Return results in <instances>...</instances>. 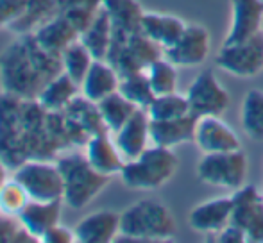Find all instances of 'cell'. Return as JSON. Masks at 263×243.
Masks as SVG:
<instances>
[{
    "mask_svg": "<svg viewBox=\"0 0 263 243\" xmlns=\"http://www.w3.org/2000/svg\"><path fill=\"white\" fill-rule=\"evenodd\" d=\"M61 72V56L43 49L32 32L22 34L0 56L2 91L18 98H38L45 84Z\"/></svg>",
    "mask_w": 263,
    "mask_h": 243,
    "instance_id": "cell-1",
    "label": "cell"
},
{
    "mask_svg": "<svg viewBox=\"0 0 263 243\" xmlns=\"http://www.w3.org/2000/svg\"><path fill=\"white\" fill-rule=\"evenodd\" d=\"M177 233L176 218L165 204L153 198L138 200L120 213V234L115 241H158Z\"/></svg>",
    "mask_w": 263,
    "mask_h": 243,
    "instance_id": "cell-2",
    "label": "cell"
},
{
    "mask_svg": "<svg viewBox=\"0 0 263 243\" xmlns=\"http://www.w3.org/2000/svg\"><path fill=\"white\" fill-rule=\"evenodd\" d=\"M179 167L174 149L151 145L131 161H125L120 179L129 190L154 191L165 186Z\"/></svg>",
    "mask_w": 263,
    "mask_h": 243,
    "instance_id": "cell-3",
    "label": "cell"
},
{
    "mask_svg": "<svg viewBox=\"0 0 263 243\" xmlns=\"http://www.w3.org/2000/svg\"><path fill=\"white\" fill-rule=\"evenodd\" d=\"M58 165L65 181L63 202L72 209H83L101 195L109 184L107 175L97 172L86 159L84 152H68L59 156Z\"/></svg>",
    "mask_w": 263,
    "mask_h": 243,
    "instance_id": "cell-4",
    "label": "cell"
},
{
    "mask_svg": "<svg viewBox=\"0 0 263 243\" xmlns=\"http://www.w3.org/2000/svg\"><path fill=\"white\" fill-rule=\"evenodd\" d=\"M249 161L240 150L202 154L197 163V177L201 183L224 190H238L246 184Z\"/></svg>",
    "mask_w": 263,
    "mask_h": 243,
    "instance_id": "cell-5",
    "label": "cell"
},
{
    "mask_svg": "<svg viewBox=\"0 0 263 243\" xmlns=\"http://www.w3.org/2000/svg\"><path fill=\"white\" fill-rule=\"evenodd\" d=\"M31 200H63L65 181L58 161L50 159H27L18 165L13 172Z\"/></svg>",
    "mask_w": 263,
    "mask_h": 243,
    "instance_id": "cell-6",
    "label": "cell"
},
{
    "mask_svg": "<svg viewBox=\"0 0 263 243\" xmlns=\"http://www.w3.org/2000/svg\"><path fill=\"white\" fill-rule=\"evenodd\" d=\"M188 104H190V113L197 118L202 116H222L229 108L228 90L224 84L217 79L213 70L206 68L197 73L186 91Z\"/></svg>",
    "mask_w": 263,
    "mask_h": 243,
    "instance_id": "cell-7",
    "label": "cell"
},
{
    "mask_svg": "<svg viewBox=\"0 0 263 243\" xmlns=\"http://www.w3.org/2000/svg\"><path fill=\"white\" fill-rule=\"evenodd\" d=\"M215 63L236 77H254L263 70V31L243 42L222 45Z\"/></svg>",
    "mask_w": 263,
    "mask_h": 243,
    "instance_id": "cell-8",
    "label": "cell"
},
{
    "mask_svg": "<svg viewBox=\"0 0 263 243\" xmlns=\"http://www.w3.org/2000/svg\"><path fill=\"white\" fill-rule=\"evenodd\" d=\"M231 222L246 231L247 241H263V193L253 184L235 190Z\"/></svg>",
    "mask_w": 263,
    "mask_h": 243,
    "instance_id": "cell-9",
    "label": "cell"
},
{
    "mask_svg": "<svg viewBox=\"0 0 263 243\" xmlns=\"http://www.w3.org/2000/svg\"><path fill=\"white\" fill-rule=\"evenodd\" d=\"M211 36L201 24H188L176 45L163 50V56L176 66H199L210 56Z\"/></svg>",
    "mask_w": 263,
    "mask_h": 243,
    "instance_id": "cell-10",
    "label": "cell"
},
{
    "mask_svg": "<svg viewBox=\"0 0 263 243\" xmlns=\"http://www.w3.org/2000/svg\"><path fill=\"white\" fill-rule=\"evenodd\" d=\"M194 141L202 154L231 152V150L242 149V141H240L238 134L220 116L199 118Z\"/></svg>",
    "mask_w": 263,
    "mask_h": 243,
    "instance_id": "cell-11",
    "label": "cell"
},
{
    "mask_svg": "<svg viewBox=\"0 0 263 243\" xmlns=\"http://www.w3.org/2000/svg\"><path fill=\"white\" fill-rule=\"evenodd\" d=\"M263 31V0H231V24L222 45L243 42Z\"/></svg>",
    "mask_w": 263,
    "mask_h": 243,
    "instance_id": "cell-12",
    "label": "cell"
},
{
    "mask_svg": "<svg viewBox=\"0 0 263 243\" xmlns=\"http://www.w3.org/2000/svg\"><path fill=\"white\" fill-rule=\"evenodd\" d=\"M118 150L125 161L138 157L147 147H151V116L147 109H138L117 132L113 134Z\"/></svg>",
    "mask_w": 263,
    "mask_h": 243,
    "instance_id": "cell-13",
    "label": "cell"
},
{
    "mask_svg": "<svg viewBox=\"0 0 263 243\" xmlns=\"http://www.w3.org/2000/svg\"><path fill=\"white\" fill-rule=\"evenodd\" d=\"M79 243H111L120 234V213L99 209L83 216L73 227Z\"/></svg>",
    "mask_w": 263,
    "mask_h": 243,
    "instance_id": "cell-14",
    "label": "cell"
},
{
    "mask_svg": "<svg viewBox=\"0 0 263 243\" xmlns=\"http://www.w3.org/2000/svg\"><path fill=\"white\" fill-rule=\"evenodd\" d=\"M233 218V197H217L197 204L188 215V224L202 234H217Z\"/></svg>",
    "mask_w": 263,
    "mask_h": 243,
    "instance_id": "cell-15",
    "label": "cell"
},
{
    "mask_svg": "<svg viewBox=\"0 0 263 243\" xmlns=\"http://www.w3.org/2000/svg\"><path fill=\"white\" fill-rule=\"evenodd\" d=\"M84 154H86V159L90 161L91 167L101 174L107 175V177L120 175L122 168L125 165L124 156L118 150L111 132L91 136L84 145Z\"/></svg>",
    "mask_w": 263,
    "mask_h": 243,
    "instance_id": "cell-16",
    "label": "cell"
},
{
    "mask_svg": "<svg viewBox=\"0 0 263 243\" xmlns=\"http://www.w3.org/2000/svg\"><path fill=\"white\" fill-rule=\"evenodd\" d=\"M197 120L194 115L174 120H151V143L165 149H176L183 143L194 141Z\"/></svg>",
    "mask_w": 263,
    "mask_h": 243,
    "instance_id": "cell-17",
    "label": "cell"
},
{
    "mask_svg": "<svg viewBox=\"0 0 263 243\" xmlns=\"http://www.w3.org/2000/svg\"><path fill=\"white\" fill-rule=\"evenodd\" d=\"M63 204V200H29L24 211L18 215V220L32 236L42 240L50 227L61 222Z\"/></svg>",
    "mask_w": 263,
    "mask_h": 243,
    "instance_id": "cell-18",
    "label": "cell"
},
{
    "mask_svg": "<svg viewBox=\"0 0 263 243\" xmlns=\"http://www.w3.org/2000/svg\"><path fill=\"white\" fill-rule=\"evenodd\" d=\"M118 86L120 73L117 72V68L106 59H95L81 84V95L91 102H101L107 95L118 91Z\"/></svg>",
    "mask_w": 263,
    "mask_h": 243,
    "instance_id": "cell-19",
    "label": "cell"
},
{
    "mask_svg": "<svg viewBox=\"0 0 263 243\" xmlns=\"http://www.w3.org/2000/svg\"><path fill=\"white\" fill-rule=\"evenodd\" d=\"M32 34H34V38L38 39V43L43 49H47L52 54H58V56H61V52L70 43L81 38V31L61 11H59V14H55L52 20H49L40 29H36Z\"/></svg>",
    "mask_w": 263,
    "mask_h": 243,
    "instance_id": "cell-20",
    "label": "cell"
},
{
    "mask_svg": "<svg viewBox=\"0 0 263 243\" xmlns=\"http://www.w3.org/2000/svg\"><path fill=\"white\" fill-rule=\"evenodd\" d=\"M186 25V22L174 14L147 13L145 11L142 20V32L165 50L179 42Z\"/></svg>",
    "mask_w": 263,
    "mask_h": 243,
    "instance_id": "cell-21",
    "label": "cell"
},
{
    "mask_svg": "<svg viewBox=\"0 0 263 243\" xmlns=\"http://www.w3.org/2000/svg\"><path fill=\"white\" fill-rule=\"evenodd\" d=\"M79 93H81L79 84L70 75H66L65 72H61L45 84V88L40 91L36 100H38L47 111L63 113L73 100H76V97H79Z\"/></svg>",
    "mask_w": 263,
    "mask_h": 243,
    "instance_id": "cell-22",
    "label": "cell"
},
{
    "mask_svg": "<svg viewBox=\"0 0 263 243\" xmlns=\"http://www.w3.org/2000/svg\"><path fill=\"white\" fill-rule=\"evenodd\" d=\"M102 7L113 24L115 32L135 34L142 31L145 11L138 0H102Z\"/></svg>",
    "mask_w": 263,
    "mask_h": 243,
    "instance_id": "cell-23",
    "label": "cell"
},
{
    "mask_svg": "<svg viewBox=\"0 0 263 243\" xmlns=\"http://www.w3.org/2000/svg\"><path fill=\"white\" fill-rule=\"evenodd\" d=\"M113 24H111L104 7H101V11L93 18L90 27L81 34V42L90 49V52L93 54L95 59H107L111 43H113Z\"/></svg>",
    "mask_w": 263,
    "mask_h": 243,
    "instance_id": "cell-24",
    "label": "cell"
},
{
    "mask_svg": "<svg viewBox=\"0 0 263 243\" xmlns=\"http://www.w3.org/2000/svg\"><path fill=\"white\" fill-rule=\"evenodd\" d=\"M242 129L251 139L263 141V90L253 88L243 95L240 108Z\"/></svg>",
    "mask_w": 263,
    "mask_h": 243,
    "instance_id": "cell-25",
    "label": "cell"
},
{
    "mask_svg": "<svg viewBox=\"0 0 263 243\" xmlns=\"http://www.w3.org/2000/svg\"><path fill=\"white\" fill-rule=\"evenodd\" d=\"M97 106H99V111H101L102 120H104L106 129L111 134H115L140 109L131 100H127L120 91H115V93L107 95L106 98L97 102Z\"/></svg>",
    "mask_w": 263,
    "mask_h": 243,
    "instance_id": "cell-26",
    "label": "cell"
},
{
    "mask_svg": "<svg viewBox=\"0 0 263 243\" xmlns=\"http://www.w3.org/2000/svg\"><path fill=\"white\" fill-rule=\"evenodd\" d=\"M95 57L90 52L86 45L79 39H76L73 43H70L65 50L61 52V66L63 72L66 75H70L77 84H83L86 73L90 72L91 65H93Z\"/></svg>",
    "mask_w": 263,
    "mask_h": 243,
    "instance_id": "cell-27",
    "label": "cell"
},
{
    "mask_svg": "<svg viewBox=\"0 0 263 243\" xmlns=\"http://www.w3.org/2000/svg\"><path fill=\"white\" fill-rule=\"evenodd\" d=\"M118 91L140 109H147L156 98V93H154L153 86H151L147 72H135L120 77Z\"/></svg>",
    "mask_w": 263,
    "mask_h": 243,
    "instance_id": "cell-28",
    "label": "cell"
},
{
    "mask_svg": "<svg viewBox=\"0 0 263 243\" xmlns=\"http://www.w3.org/2000/svg\"><path fill=\"white\" fill-rule=\"evenodd\" d=\"M151 120H174L181 116L192 115L186 93L181 95L177 91L166 95H156L153 104L147 108Z\"/></svg>",
    "mask_w": 263,
    "mask_h": 243,
    "instance_id": "cell-29",
    "label": "cell"
},
{
    "mask_svg": "<svg viewBox=\"0 0 263 243\" xmlns=\"http://www.w3.org/2000/svg\"><path fill=\"white\" fill-rule=\"evenodd\" d=\"M145 72L156 95H166L177 91V66L166 59L165 56L156 59L153 65H149Z\"/></svg>",
    "mask_w": 263,
    "mask_h": 243,
    "instance_id": "cell-30",
    "label": "cell"
},
{
    "mask_svg": "<svg viewBox=\"0 0 263 243\" xmlns=\"http://www.w3.org/2000/svg\"><path fill=\"white\" fill-rule=\"evenodd\" d=\"M31 197L16 179H7L0 186V213L9 216H18L29 204Z\"/></svg>",
    "mask_w": 263,
    "mask_h": 243,
    "instance_id": "cell-31",
    "label": "cell"
},
{
    "mask_svg": "<svg viewBox=\"0 0 263 243\" xmlns=\"http://www.w3.org/2000/svg\"><path fill=\"white\" fill-rule=\"evenodd\" d=\"M29 0H0V29L13 27L27 9Z\"/></svg>",
    "mask_w": 263,
    "mask_h": 243,
    "instance_id": "cell-32",
    "label": "cell"
},
{
    "mask_svg": "<svg viewBox=\"0 0 263 243\" xmlns=\"http://www.w3.org/2000/svg\"><path fill=\"white\" fill-rule=\"evenodd\" d=\"M22 229L18 216H9L0 213V243H16V236Z\"/></svg>",
    "mask_w": 263,
    "mask_h": 243,
    "instance_id": "cell-33",
    "label": "cell"
},
{
    "mask_svg": "<svg viewBox=\"0 0 263 243\" xmlns=\"http://www.w3.org/2000/svg\"><path fill=\"white\" fill-rule=\"evenodd\" d=\"M43 243H73L76 241V233L73 229H68V227L61 226V222L55 224L54 227H50L45 234L42 236Z\"/></svg>",
    "mask_w": 263,
    "mask_h": 243,
    "instance_id": "cell-34",
    "label": "cell"
},
{
    "mask_svg": "<svg viewBox=\"0 0 263 243\" xmlns=\"http://www.w3.org/2000/svg\"><path fill=\"white\" fill-rule=\"evenodd\" d=\"M217 241H220V243H242V241H247V236H246V231H243L242 227L231 222V224H228L224 229L217 233Z\"/></svg>",
    "mask_w": 263,
    "mask_h": 243,
    "instance_id": "cell-35",
    "label": "cell"
},
{
    "mask_svg": "<svg viewBox=\"0 0 263 243\" xmlns=\"http://www.w3.org/2000/svg\"><path fill=\"white\" fill-rule=\"evenodd\" d=\"M7 168H9V167L6 165V161L0 157V186L7 181Z\"/></svg>",
    "mask_w": 263,
    "mask_h": 243,
    "instance_id": "cell-36",
    "label": "cell"
}]
</instances>
